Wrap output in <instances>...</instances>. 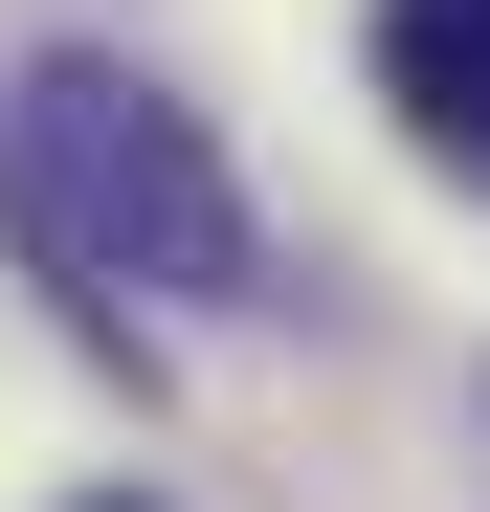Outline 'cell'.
<instances>
[{
	"label": "cell",
	"instance_id": "1",
	"mask_svg": "<svg viewBox=\"0 0 490 512\" xmlns=\"http://www.w3.org/2000/svg\"><path fill=\"white\" fill-rule=\"evenodd\" d=\"M23 201H45V245L90 290H245V179L134 67H45L23 90Z\"/></svg>",
	"mask_w": 490,
	"mask_h": 512
},
{
	"label": "cell",
	"instance_id": "2",
	"mask_svg": "<svg viewBox=\"0 0 490 512\" xmlns=\"http://www.w3.org/2000/svg\"><path fill=\"white\" fill-rule=\"evenodd\" d=\"M379 90L424 156H490V0H379Z\"/></svg>",
	"mask_w": 490,
	"mask_h": 512
},
{
	"label": "cell",
	"instance_id": "3",
	"mask_svg": "<svg viewBox=\"0 0 490 512\" xmlns=\"http://www.w3.org/2000/svg\"><path fill=\"white\" fill-rule=\"evenodd\" d=\"M90 512H156V490H90Z\"/></svg>",
	"mask_w": 490,
	"mask_h": 512
}]
</instances>
